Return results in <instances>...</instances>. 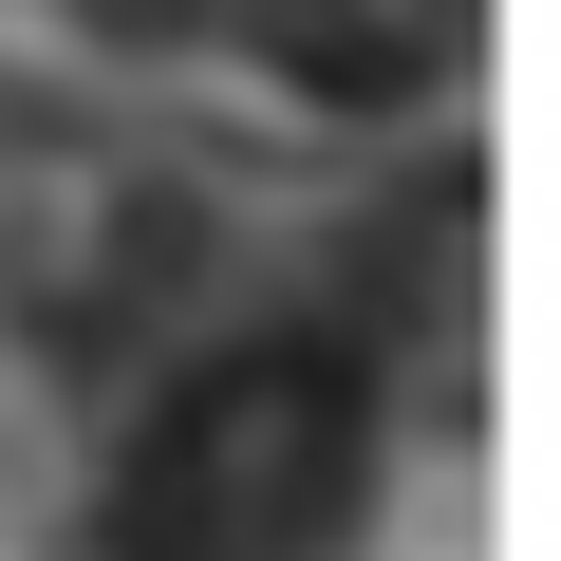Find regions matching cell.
I'll return each mask as SVG.
<instances>
[{
  "mask_svg": "<svg viewBox=\"0 0 561 561\" xmlns=\"http://www.w3.org/2000/svg\"><path fill=\"white\" fill-rule=\"evenodd\" d=\"M243 57L280 94H319V113H375V94L431 76V20L412 0H243Z\"/></svg>",
  "mask_w": 561,
  "mask_h": 561,
  "instance_id": "obj_1",
  "label": "cell"
},
{
  "mask_svg": "<svg viewBox=\"0 0 561 561\" xmlns=\"http://www.w3.org/2000/svg\"><path fill=\"white\" fill-rule=\"evenodd\" d=\"M206 243H225V225H206V187H131V206L94 225V262H76L57 337H76V356H94V337H150L187 280H206Z\"/></svg>",
  "mask_w": 561,
  "mask_h": 561,
  "instance_id": "obj_2",
  "label": "cell"
},
{
  "mask_svg": "<svg viewBox=\"0 0 561 561\" xmlns=\"http://www.w3.org/2000/svg\"><path fill=\"white\" fill-rule=\"evenodd\" d=\"M94 38H131V57H169V38H206V0H76Z\"/></svg>",
  "mask_w": 561,
  "mask_h": 561,
  "instance_id": "obj_3",
  "label": "cell"
}]
</instances>
